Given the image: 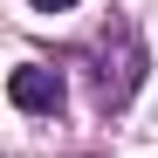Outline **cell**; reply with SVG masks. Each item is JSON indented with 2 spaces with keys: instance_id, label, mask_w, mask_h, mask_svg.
<instances>
[{
  "instance_id": "cell-2",
  "label": "cell",
  "mask_w": 158,
  "mask_h": 158,
  "mask_svg": "<svg viewBox=\"0 0 158 158\" xmlns=\"http://www.w3.org/2000/svg\"><path fill=\"white\" fill-rule=\"evenodd\" d=\"M35 7H41V14H62V7H76V0H35Z\"/></svg>"
},
{
  "instance_id": "cell-1",
  "label": "cell",
  "mask_w": 158,
  "mask_h": 158,
  "mask_svg": "<svg viewBox=\"0 0 158 158\" xmlns=\"http://www.w3.org/2000/svg\"><path fill=\"white\" fill-rule=\"evenodd\" d=\"M7 96H14V110H62V69L21 62V69L7 76Z\"/></svg>"
}]
</instances>
